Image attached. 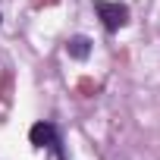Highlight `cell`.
<instances>
[{"label":"cell","instance_id":"obj_3","mask_svg":"<svg viewBox=\"0 0 160 160\" xmlns=\"http://www.w3.org/2000/svg\"><path fill=\"white\" fill-rule=\"evenodd\" d=\"M66 50H69L72 60H88V53H91V41H88L85 35H75V38H69Z\"/></svg>","mask_w":160,"mask_h":160},{"label":"cell","instance_id":"obj_1","mask_svg":"<svg viewBox=\"0 0 160 160\" xmlns=\"http://www.w3.org/2000/svg\"><path fill=\"white\" fill-rule=\"evenodd\" d=\"M94 10H98V16H101V22H104L107 32H119L129 22V7L119 3V0H116V3H113V0H94Z\"/></svg>","mask_w":160,"mask_h":160},{"label":"cell","instance_id":"obj_2","mask_svg":"<svg viewBox=\"0 0 160 160\" xmlns=\"http://www.w3.org/2000/svg\"><path fill=\"white\" fill-rule=\"evenodd\" d=\"M28 138H32V144H35V148H50V151H57V154H60V160H69V157H66V151H63V141H60V135H57V126H53V122H35V126H32V132H28Z\"/></svg>","mask_w":160,"mask_h":160}]
</instances>
